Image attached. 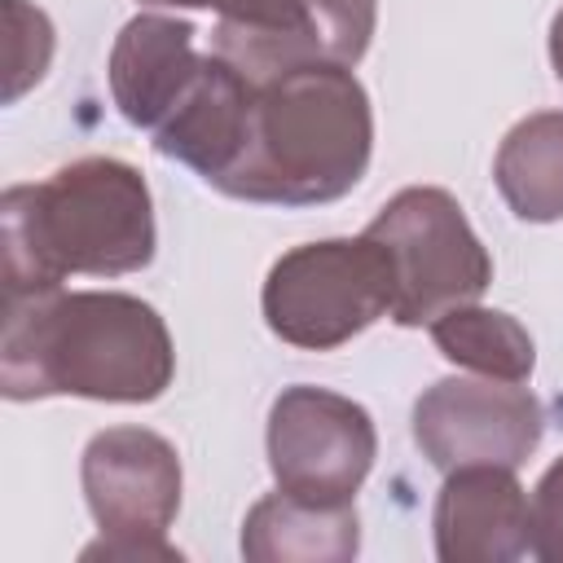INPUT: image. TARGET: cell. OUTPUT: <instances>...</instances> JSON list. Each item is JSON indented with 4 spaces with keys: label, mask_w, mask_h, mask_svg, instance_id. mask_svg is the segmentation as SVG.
<instances>
[{
    "label": "cell",
    "mask_w": 563,
    "mask_h": 563,
    "mask_svg": "<svg viewBox=\"0 0 563 563\" xmlns=\"http://www.w3.org/2000/svg\"><path fill=\"white\" fill-rule=\"evenodd\" d=\"M374 22L378 0H229L216 53L255 84L303 66H356Z\"/></svg>",
    "instance_id": "obj_8"
},
{
    "label": "cell",
    "mask_w": 563,
    "mask_h": 563,
    "mask_svg": "<svg viewBox=\"0 0 563 563\" xmlns=\"http://www.w3.org/2000/svg\"><path fill=\"white\" fill-rule=\"evenodd\" d=\"M251 88L255 84L233 62H224L220 53H207L194 88L180 97V106L154 132V150L163 158L185 163L207 185H220L242 150Z\"/></svg>",
    "instance_id": "obj_12"
},
{
    "label": "cell",
    "mask_w": 563,
    "mask_h": 563,
    "mask_svg": "<svg viewBox=\"0 0 563 563\" xmlns=\"http://www.w3.org/2000/svg\"><path fill=\"white\" fill-rule=\"evenodd\" d=\"M9 299L57 290L70 273L119 277L154 260V202L123 158H75L0 198Z\"/></svg>",
    "instance_id": "obj_2"
},
{
    "label": "cell",
    "mask_w": 563,
    "mask_h": 563,
    "mask_svg": "<svg viewBox=\"0 0 563 563\" xmlns=\"http://www.w3.org/2000/svg\"><path fill=\"white\" fill-rule=\"evenodd\" d=\"M176 352L163 317L123 290H44L9 299L0 339L4 400L84 396L150 405L167 391Z\"/></svg>",
    "instance_id": "obj_1"
},
{
    "label": "cell",
    "mask_w": 563,
    "mask_h": 563,
    "mask_svg": "<svg viewBox=\"0 0 563 563\" xmlns=\"http://www.w3.org/2000/svg\"><path fill=\"white\" fill-rule=\"evenodd\" d=\"M396 273V325H431L449 308L475 303L493 282V260L462 216L457 198L435 185H409L365 229Z\"/></svg>",
    "instance_id": "obj_5"
},
{
    "label": "cell",
    "mask_w": 563,
    "mask_h": 563,
    "mask_svg": "<svg viewBox=\"0 0 563 563\" xmlns=\"http://www.w3.org/2000/svg\"><path fill=\"white\" fill-rule=\"evenodd\" d=\"M260 303L268 330L282 343L330 352L369 330L378 317H391L396 273L369 233L308 242L268 268Z\"/></svg>",
    "instance_id": "obj_4"
},
{
    "label": "cell",
    "mask_w": 563,
    "mask_h": 563,
    "mask_svg": "<svg viewBox=\"0 0 563 563\" xmlns=\"http://www.w3.org/2000/svg\"><path fill=\"white\" fill-rule=\"evenodd\" d=\"M194 26L163 13H136L110 48V97L132 128L158 132L202 70Z\"/></svg>",
    "instance_id": "obj_11"
},
{
    "label": "cell",
    "mask_w": 563,
    "mask_h": 563,
    "mask_svg": "<svg viewBox=\"0 0 563 563\" xmlns=\"http://www.w3.org/2000/svg\"><path fill=\"white\" fill-rule=\"evenodd\" d=\"M550 66H554V75H559V84H563V9H559L554 22H550Z\"/></svg>",
    "instance_id": "obj_18"
},
{
    "label": "cell",
    "mask_w": 563,
    "mask_h": 563,
    "mask_svg": "<svg viewBox=\"0 0 563 563\" xmlns=\"http://www.w3.org/2000/svg\"><path fill=\"white\" fill-rule=\"evenodd\" d=\"M361 550L356 506H317L290 493H268L246 510L242 554L251 563H347Z\"/></svg>",
    "instance_id": "obj_13"
},
{
    "label": "cell",
    "mask_w": 563,
    "mask_h": 563,
    "mask_svg": "<svg viewBox=\"0 0 563 563\" xmlns=\"http://www.w3.org/2000/svg\"><path fill=\"white\" fill-rule=\"evenodd\" d=\"M532 554L563 563V457L545 466L532 493Z\"/></svg>",
    "instance_id": "obj_17"
},
{
    "label": "cell",
    "mask_w": 563,
    "mask_h": 563,
    "mask_svg": "<svg viewBox=\"0 0 563 563\" xmlns=\"http://www.w3.org/2000/svg\"><path fill=\"white\" fill-rule=\"evenodd\" d=\"M541 400L506 378H440L413 405V440L444 475L457 466H519L541 444Z\"/></svg>",
    "instance_id": "obj_9"
},
{
    "label": "cell",
    "mask_w": 563,
    "mask_h": 563,
    "mask_svg": "<svg viewBox=\"0 0 563 563\" xmlns=\"http://www.w3.org/2000/svg\"><path fill=\"white\" fill-rule=\"evenodd\" d=\"M145 4H167V9H229V0H145Z\"/></svg>",
    "instance_id": "obj_19"
},
{
    "label": "cell",
    "mask_w": 563,
    "mask_h": 563,
    "mask_svg": "<svg viewBox=\"0 0 563 563\" xmlns=\"http://www.w3.org/2000/svg\"><path fill=\"white\" fill-rule=\"evenodd\" d=\"M48 62L53 22L26 0H4V101H18L31 84H40Z\"/></svg>",
    "instance_id": "obj_16"
},
{
    "label": "cell",
    "mask_w": 563,
    "mask_h": 563,
    "mask_svg": "<svg viewBox=\"0 0 563 563\" xmlns=\"http://www.w3.org/2000/svg\"><path fill=\"white\" fill-rule=\"evenodd\" d=\"M378 431L352 396L295 383L268 409V466L282 493L317 506H343L365 484Z\"/></svg>",
    "instance_id": "obj_7"
},
{
    "label": "cell",
    "mask_w": 563,
    "mask_h": 563,
    "mask_svg": "<svg viewBox=\"0 0 563 563\" xmlns=\"http://www.w3.org/2000/svg\"><path fill=\"white\" fill-rule=\"evenodd\" d=\"M493 180L519 220H563V110L519 119L497 145Z\"/></svg>",
    "instance_id": "obj_14"
},
{
    "label": "cell",
    "mask_w": 563,
    "mask_h": 563,
    "mask_svg": "<svg viewBox=\"0 0 563 563\" xmlns=\"http://www.w3.org/2000/svg\"><path fill=\"white\" fill-rule=\"evenodd\" d=\"M431 339L444 361L484 378L523 383L537 365L532 334L510 312H497V308H475V303L449 308L444 317L431 321Z\"/></svg>",
    "instance_id": "obj_15"
},
{
    "label": "cell",
    "mask_w": 563,
    "mask_h": 563,
    "mask_svg": "<svg viewBox=\"0 0 563 563\" xmlns=\"http://www.w3.org/2000/svg\"><path fill=\"white\" fill-rule=\"evenodd\" d=\"M369 154L374 114L352 66H303L251 88L242 150L216 189L246 202L317 207L356 189Z\"/></svg>",
    "instance_id": "obj_3"
},
{
    "label": "cell",
    "mask_w": 563,
    "mask_h": 563,
    "mask_svg": "<svg viewBox=\"0 0 563 563\" xmlns=\"http://www.w3.org/2000/svg\"><path fill=\"white\" fill-rule=\"evenodd\" d=\"M84 501L101 541L84 545V559H180L167 528L180 510V457L145 427H106L88 440Z\"/></svg>",
    "instance_id": "obj_6"
},
{
    "label": "cell",
    "mask_w": 563,
    "mask_h": 563,
    "mask_svg": "<svg viewBox=\"0 0 563 563\" xmlns=\"http://www.w3.org/2000/svg\"><path fill=\"white\" fill-rule=\"evenodd\" d=\"M431 528L444 563H510L532 550V501L510 466H457L435 497Z\"/></svg>",
    "instance_id": "obj_10"
}]
</instances>
